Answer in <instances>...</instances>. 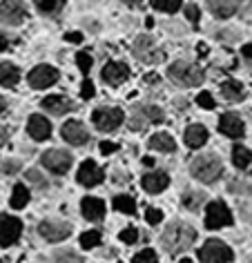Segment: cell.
<instances>
[{
  "label": "cell",
  "instance_id": "29",
  "mask_svg": "<svg viewBox=\"0 0 252 263\" xmlns=\"http://www.w3.org/2000/svg\"><path fill=\"white\" fill-rule=\"evenodd\" d=\"M114 208L118 210V212H123V214H134L136 212V203H134L132 196H116Z\"/></svg>",
  "mask_w": 252,
  "mask_h": 263
},
{
  "label": "cell",
  "instance_id": "21",
  "mask_svg": "<svg viewBox=\"0 0 252 263\" xmlns=\"http://www.w3.org/2000/svg\"><path fill=\"white\" fill-rule=\"evenodd\" d=\"M168 174L165 172H150V174H143V190L145 192H150V194H156V192H161V190L168 187Z\"/></svg>",
  "mask_w": 252,
  "mask_h": 263
},
{
  "label": "cell",
  "instance_id": "23",
  "mask_svg": "<svg viewBox=\"0 0 252 263\" xmlns=\"http://www.w3.org/2000/svg\"><path fill=\"white\" fill-rule=\"evenodd\" d=\"M21 83V69L14 63H0V85L3 87H16Z\"/></svg>",
  "mask_w": 252,
  "mask_h": 263
},
{
  "label": "cell",
  "instance_id": "38",
  "mask_svg": "<svg viewBox=\"0 0 252 263\" xmlns=\"http://www.w3.org/2000/svg\"><path fill=\"white\" fill-rule=\"evenodd\" d=\"M156 259H158V256H156L154 250H143V252H138V254L134 256L136 263H141V261H156Z\"/></svg>",
  "mask_w": 252,
  "mask_h": 263
},
{
  "label": "cell",
  "instance_id": "20",
  "mask_svg": "<svg viewBox=\"0 0 252 263\" xmlns=\"http://www.w3.org/2000/svg\"><path fill=\"white\" fill-rule=\"evenodd\" d=\"M81 210L87 221H101L105 216V203L101 199H94V196H85L81 203Z\"/></svg>",
  "mask_w": 252,
  "mask_h": 263
},
{
  "label": "cell",
  "instance_id": "34",
  "mask_svg": "<svg viewBox=\"0 0 252 263\" xmlns=\"http://www.w3.org/2000/svg\"><path fill=\"white\" fill-rule=\"evenodd\" d=\"M76 63H78V69H81L83 74H89V69H92V56L87 54V51H78V54H76Z\"/></svg>",
  "mask_w": 252,
  "mask_h": 263
},
{
  "label": "cell",
  "instance_id": "45",
  "mask_svg": "<svg viewBox=\"0 0 252 263\" xmlns=\"http://www.w3.org/2000/svg\"><path fill=\"white\" fill-rule=\"evenodd\" d=\"M7 141H9V129L0 125V147H3V145H5V143H7Z\"/></svg>",
  "mask_w": 252,
  "mask_h": 263
},
{
  "label": "cell",
  "instance_id": "24",
  "mask_svg": "<svg viewBox=\"0 0 252 263\" xmlns=\"http://www.w3.org/2000/svg\"><path fill=\"white\" fill-rule=\"evenodd\" d=\"M205 141H208V129H205L203 125H192V127L185 129V143H188V147L196 149V147H201Z\"/></svg>",
  "mask_w": 252,
  "mask_h": 263
},
{
  "label": "cell",
  "instance_id": "49",
  "mask_svg": "<svg viewBox=\"0 0 252 263\" xmlns=\"http://www.w3.org/2000/svg\"><path fill=\"white\" fill-rule=\"evenodd\" d=\"M5 109H7V98H5V96H0V114H3Z\"/></svg>",
  "mask_w": 252,
  "mask_h": 263
},
{
  "label": "cell",
  "instance_id": "15",
  "mask_svg": "<svg viewBox=\"0 0 252 263\" xmlns=\"http://www.w3.org/2000/svg\"><path fill=\"white\" fill-rule=\"evenodd\" d=\"M103 170L96 165L94 161H85L81 167H78V183L85 187H94L103 181Z\"/></svg>",
  "mask_w": 252,
  "mask_h": 263
},
{
  "label": "cell",
  "instance_id": "10",
  "mask_svg": "<svg viewBox=\"0 0 252 263\" xmlns=\"http://www.w3.org/2000/svg\"><path fill=\"white\" fill-rule=\"evenodd\" d=\"M205 226L210 230H217V228H225V226H232V212L228 210V205L221 201H214L208 205V212H205Z\"/></svg>",
  "mask_w": 252,
  "mask_h": 263
},
{
  "label": "cell",
  "instance_id": "33",
  "mask_svg": "<svg viewBox=\"0 0 252 263\" xmlns=\"http://www.w3.org/2000/svg\"><path fill=\"white\" fill-rule=\"evenodd\" d=\"M101 243V232L98 230H89V232L81 234V246L83 248H96Z\"/></svg>",
  "mask_w": 252,
  "mask_h": 263
},
{
  "label": "cell",
  "instance_id": "30",
  "mask_svg": "<svg viewBox=\"0 0 252 263\" xmlns=\"http://www.w3.org/2000/svg\"><path fill=\"white\" fill-rule=\"evenodd\" d=\"M205 203V194L203 192H185L183 194V205L190 210H196Z\"/></svg>",
  "mask_w": 252,
  "mask_h": 263
},
{
  "label": "cell",
  "instance_id": "18",
  "mask_svg": "<svg viewBox=\"0 0 252 263\" xmlns=\"http://www.w3.org/2000/svg\"><path fill=\"white\" fill-rule=\"evenodd\" d=\"M27 132H29V136L34 141H45V139H49V134H51V125H49V121L45 116L34 114V116H29Z\"/></svg>",
  "mask_w": 252,
  "mask_h": 263
},
{
  "label": "cell",
  "instance_id": "50",
  "mask_svg": "<svg viewBox=\"0 0 252 263\" xmlns=\"http://www.w3.org/2000/svg\"><path fill=\"white\" fill-rule=\"evenodd\" d=\"M143 163H145V165H154V159H150V156H145Z\"/></svg>",
  "mask_w": 252,
  "mask_h": 263
},
{
  "label": "cell",
  "instance_id": "52",
  "mask_svg": "<svg viewBox=\"0 0 252 263\" xmlns=\"http://www.w3.org/2000/svg\"><path fill=\"white\" fill-rule=\"evenodd\" d=\"M123 3H125V5H138L141 0H123Z\"/></svg>",
  "mask_w": 252,
  "mask_h": 263
},
{
  "label": "cell",
  "instance_id": "5",
  "mask_svg": "<svg viewBox=\"0 0 252 263\" xmlns=\"http://www.w3.org/2000/svg\"><path fill=\"white\" fill-rule=\"evenodd\" d=\"M199 259L205 261V263H223V261H232L235 254H232V250L225 246L223 241L210 239V241L203 243L201 250H199Z\"/></svg>",
  "mask_w": 252,
  "mask_h": 263
},
{
  "label": "cell",
  "instance_id": "46",
  "mask_svg": "<svg viewBox=\"0 0 252 263\" xmlns=\"http://www.w3.org/2000/svg\"><path fill=\"white\" fill-rule=\"evenodd\" d=\"M241 54H243V58L248 63H252V45H245V47L241 49Z\"/></svg>",
  "mask_w": 252,
  "mask_h": 263
},
{
  "label": "cell",
  "instance_id": "16",
  "mask_svg": "<svg viewBox=\"0 0 252 263\" xmlns=\"http://www.w3.org/2000/svg\"><path fill=\"white\" fill-rule=\"evenodd\" d=\"M103 81L107 83V85H121L125 83L130 78V67L125 63H116V61H112L107 63L103 67Z\"/></svg>",
  "mask_w": 252,
  "mask_h": 263
},
{
  "label": "cell",
  "instance_id": "44",
  "mask_svg": "<svg viewBox=\"0 0 252 263\" xmlns=\"http://www.w3.org/2000/svg\"><path fill=\"white\" fill-rule=\"evenodd\" d=\"M101 152H103V154H112V152H116V145H114V143L103 141V143H101Z\"/></svg>",
  "mask_w": 252,
  "mask_h": 263
},
{
  "label": "cell",
  "instance_id": "42",
  "mask_svg": "<svg viewBox=\"0 0 252 263\" xmlns=\"http://www.w3.org/2000/svg\"><path fill=\"white\" fill-rule=\"evenodd\" d=\"M185 16H188L192 23H199V7L196 5H188V7H185Z\"/></svg>",
  "mask_w": 252,
  "mask_h": 263
},
{
  "label": "cell",
  "instance_id": "35",
  "mask_svg": "<svg viewBox=\"0 0 252 263\" xmlns=\"http://www.w3.org/2000/svg\"><path fill=\"white\" fill-rule=\"evenodd\" d=\"M196 103L201 105L203 109H214V98L210 96V91H201V94L196 96Z\"/></svg>",
  "mask_w": 252,
  "mask_h": 263
},
{
  "label": "cell",
  "instance_id": "26",
  "mask_svg": "<svg viewBox=\"0 0 252 263\" xmlns=\"http://www.w3.org/2000/svg\"><path fill=\"white\" fill-rule=\"evenodd\" d=\"M29 203V190L23 185V183H18L14 187V192H11V199H9V205L14 210H21Z\"/></svg>",
  "mask_w": 252,
  "mask_h": 263
},
{
  "label": "cell",
  "instance_id": "47",
  "mask_svg": "<svg viewBox=\"0 0 252 263\" xmlns=\"http://www.w3.org/2000/svg\"><path fill=\"white\" fill-rule=\"evenodd\" d=\"M65 38H67V41H69V43H81V41H83V36H81V34H78V31H71V34H67V36H65Z\"/></svg>",
  "mask_w": 252,
  "mask_h": 263
},
{
  "label": "cell",
  "instance_id": "14",
  "mask_svg": "<svg viewBox=\"0 0 252 263\" xmlns=\"http://www.w3.org/2000/svg\"><path fill=\"white\" fill-rule=\"evenodd\" d=\"M38 232H41L47 241L56 243V241L67 239V236L71 234V226L65 223V221H43L41 226H38Z\"/></svg>",
  "mask_w": 252,
  "mask_h": 263
},
{
  "label": "cell",
  "instance_id": "32",
  "mask_svg": "<svg viewBox=\"0 0 252 263\" xmlns=\"http://www.w3.org/2000/svg\"><path fill=\"white\" fill-rule=\"evenodd\" d=\"M152 7L168 11V14H174V11L181 7V0H152Z\"/></svg>",
  "mask_w": 252,
  "mask_h": 263
},
{
  "label": "cell",
  "instance_id": "4",
  "mask_svg": "<svg viewBox=\"0 0 252 263\" xmlns=\"http://www.w3.org/2000/svg\"><path fill=\"white\" fill-rule=\"evenodd\" d=\"M23 234V221L11 214H0V248H11Z\"/></svg>",
  "mask_w": 252,
  "mask_h": 263
},
{
  "label": "cell",
  "instance_id": "36",
  "mask_svg": "<svg viewBox=\"0 0 252 263\" xmlns=\"http://www.w3.org/2000/svg\"><path fill=\"white\" fill-rule=\"evenodd\" d=\"M145 219H148V223H152V226H156V223H161L163 212L161 210H156V208H150L148 212H145Z\"/></svg>",
  "mask_w": 252,
  "mask_h": 263
},
{
  "label": "cell",
  "instance_id": "12",
  "mask_svg": "<svg viewBox=\"0 0 252 263\" xmlns=\"http://www.w3.org/2000/svg\"><path fill=\"white\" fill-rule=\"evenodd\" d=\"M27 81L34 89H45L58 81V71L54 67H49V65H38V67H34L29 71Z\"/></svg>",
  "mask_w": 252,
  "mask_h": 263
},
{
  "label": "cell",
  "instance_id": "6",
  "mask_svg": "<svg viewBox=\"0 0 252 263\" xmlns=\"http://www.w3.org/2000/svg\"><path fill=\"white\" fill-rule=\"evenodd\" d=\"M163 121V109L156 105H143L136 107L130 116V127L132 129H145L152 123H161Z\"/></svg>",
  "mask_w": 252,
  "mask_h": 263
},
{
  "label": "cell",
  "instance_id": "25",
  "mask_svg": "<svg viewBox=\"0 0 252 263\" xmlns=\"http://www.w3.org/2000/svg\"><path fill=\"white\" fill-rule=\"evenodd\" d=\"M150 147L152 149H156V152H174V147H176V143L172 141V136L170 134H154L150 139Z\"/></svg>",
  "mask_w": 252,
  "mask_h": 263
},
{
  "label": "cell",
  "instance_id": "43",
  "mask_svg": "<svg viewBox=\"0 0 252 263\" xmlns=\"http://www.w3.org/2000/svg\"><path fill=\"white\" fill-rule=\"evenodd\" d=\"M54 259L56 261H81V256L74 254V252H58Z\"/></svg>",
  "mask_w": 252,
  "mask_h": 263
},
{
  "label": "cell",
  "instance_id": "19",
  "mask_svg": "<svg viewBox=\"0 0 252 263\" xmlns=\"http://www.w3.org/2000/svg\"><path fill=\"white\" fill-rule=\"evenodd\" d=\"M43 109L45 111H49V114H54V116H61V114H67L69 109H74L76 105L69 101V98H65V96H47V98H43Z\"/></svg>",
  "mask_w": 252,
  "mask_h": 263
},
{
  "label": "cell",
  "instance_id": "31",
  "mask_svg": "<svg viewBox=\"0 0 252 263\" xmlns=\"http://www.w3.org/2000/svg\"><path fill=\"white\" fill-rule=\"evenodd\" d=\"M63 7V0H36V9L43 14H56Z\"/></svg>",
  "mask_w": 252,
  "mask_h": 263
},
{
  "label": "cell",
  "instance_id": "28",
  "mask_svg": "<svg viewBox=\"0 0 252 263\" xmlns=\"http://www.w3.org/2000/svg\"><path fill=\"white\" fill-rule=\"evenodd\" d=\"M221 94L228 98V101H241L243 98V87H241V83H237V81H225L221 85Z\"/></svg>",
  "mask_w": 252,
  "mask_h": 263
},
{
  "label": "cell",
  "instance_id": "7",
  "mask_svg": "<svg viewBox=\"0 0 252 263\" xmlns=\"http://www.w3.org/2000/svg\"><path fill=\"white\" fill-rule=\"evenodd\" d=\"M134 56L141 63H148V65H156V63L163 61V51L156 47L154 41H152L148 34L138 36L134 41Z\"/></svg>",
  "mask_w": 252,
  "mask_h": 263
},
{
  "label": "cell",
  "instance_id": "40",
  "mask_svg": "<svg viewBox=\"0 0 252 263\" xmlns=\"http://www.w3.org/2000/svg\"><path fill=\"white\" fill-rule=\"evenodd\" d=\"M27 181H29V183H36V185H45L43 174L38 172V170H27Z\"/></svg>",
  "mask_w": 252,
  "mask_h": 263
},
{
  "label": "cell",
  "instance_id": "39",
  "mask_svg": "<svg viewBox=\"0 0 252 263\" xmlns=\"http://www.w3.org/2000/svg\"><path fill=\"white\" fill-rule=\"evenodd\" d=\"M81 96L85 98V101L94 96V85H92V81H87V78H85L83 85H81Z\"/></svg>",
  "mask_w": 252,
  "mask_h": 263
},
{
  "label": "cell",
  "instance_id": "11",
  "mask_svg": "<svg viewBox=\"0 0 252 263\" xmlns=\"http://www.w3.org/2000/svg\"><path fill=\"white\" fill-rule=\"evenodd\" d=\"M43 165L54 174H65L71 165V156L65 149H47L43 154Z\"/></svg>",
  "mask_w": 252,
  "mask_h": 263
},
{
  "label": "cell",
  "instance_id": "22",
  "mask_svg": "<svg viewBox=\"0 0 252 263\" xmlns=\"http://www.w3.org/2000/svg\"><path fill=\"white\" fill-rule=\"evenodd\" d=\"M241 0H208V7L217 18H230L239 9Z\"/></svg>",
  "mask_w": 252,
  "mask_h": 263
},
{
  "label": "cell",
  "instance_id": "2",
  "mask_svg": "<svg viewBox=\"0 0 252 263\" xmlns=\"http://www.w3.org/2000/svg\"><path fill=\"white\" fill-rule=\"evenodd\" d=\"M168 76L181 87H199L203 83V69H199L196 65L188 61H176L170 65Z\"/></svg>",
  "mask_w": 252,
  "mask_h": 263
},
{
  "label": "cell",
  "instance_id": "8",
  "mask_svg": "<svg viewBox=\"0 0 252 263\" xmlns=\"http://www.w3.org/2000/svg\"><path fill=\"white\" fill-rule=\"evenodd\" d=\"M123 109H118V107H101V109H96L94 114H92V123L96 125L101 132H114L118 125L123 123Z\"/></svg>",
  "mask_w": 252,
  "mask_h": 263
},
{
  "label": "cell",
  "instance_id": "17",
  "mask_svg": "<svg viewBox=\"0 0 252 263\" xmlns=\"http://www.w3.org/2000/svg\"><path fill=\"white\" fill-rule=\"evenodd\" d=\"M219 129H221L225 136H230V139H241L245 132L243 121L237 114H232V111H228V114H223L219 118Z\"/></svg>",
  "mask_w": 252,
  "mask_h": 263
},
{
  "label": "cell",
  "instance_id": "1",
  "mask_svg": "<svg viewBox=\"0 0 252 263\" xmlns=\"http://www.w3.org/2000/svg\"><path fill=\"white\" fill-rule=\"evenodd\" d=\"M196 239V230L188 226V223H170L161 234V243L168 252H183L188 250Z\"/></svg>",
  "mask_w": 252,
  "mask_h": 263
},
{
  "label": "cell",
  "instance_id": "13",
  "mask_svg": "<svg viewBox=\"0 0 252 263\" xmlns=\"http://www.w3.org/2000/svg\"><path fill=\"white\" fill-rule=\"evenodd\" d=\"M61 134H63V139L69 143V145H85V143L89 141V132L87 127L81 123V121H67L63 125V129H61Z\"/></svg>",
  "mask_w": 252,
  "mask_h": 263
},
{
  "label": "cell",
  "instance_id": "9",
  "mask_svg": "<svg viewBox=\"0 0 252 263\" xmlns=\"http://www.w3.org/2000/svg\"><path fill=\"white\" fill-rule=\"evenodd\" d=\"M25 16H27V9H25L23 0H3L0 3V23L9 25V27H18Z\"/></svg>",
  "mask_w": 252,
  "mask_h": 263
},
{
  "label": "cell",
  "instance_id": "41",
  "mask_svg": "<svg viewBox=\"0 0 252 263\" xmlns=\"http://www.w3.org/2000/svg\"><path fill=\"white\" fill-rule=\"evenodd\" d=\"M18 170H21V163L18 161H5L3 163V172L5 174H16Z\"/></svg>",
  "mask_w": 252,
  "mask_h": 263
},
{
  "label": "cell",
  "instance_id": "48",
  "mask_svg": "<svg viewBox=\"0 0 252 263\" xmlns=\"http://www.w3.org/2000/svg\"><path fill=\"white\" fill-rule=\"evenodd\" d=\"M9 47V41H7V36L3 34V31H0V51H5Z\"/></svg>",
  "mask_w": 252,
  "mask_h": 263
},
{
  "label": "cell",
  "instance_id": "51",
  "mask_svg": "<svg viewBox=\"0 0 252 263\" xmlns=\"http://www.w3.org/2000/svg\"><path fill=\"white\" fill-rule=\"evenodd\" d=\"M199 54H201V56L208 54V51H205V45H199Z\"/></svg>",
  "mask_w": 252,
  "mask_h": 263
},
{
  "label": "cell",
  "instance_id": "37",
  "mask_svg": "<svg viewBox=\"0 0 252 263\" xmlns=\"http://www.w3.org/2000/svg\"><path fill=\"white\" fill-rule=\"evenodd\" d=\"M136 239H138L136 228H125L123 232H121V241L123 243H136Z\"/></svg>",
  "mask_w": 252,
  "mask_h": 263
},
{
  "label": "cell",
  "instance_id": "27",
  "mask_svg": "<svg viewBox=\"0 0 252 263\" xmlns=\"http://www.w3.org/2000/svg\"><path fill=\"white\" fill-rule=\"evenodd\" d=\"M232 163H235L239 170H245L252 163L250 149H245L243 145H235V147H232Z\"/></svg>",
  "mask_w": 252,
  "mask_h": 263
},
{
  "label": "cell",
  "instance_id": "3",
  "mask_svg": "<svg viewBox=\"0 0 252 263\" xmlns=\"http://www.w3.org/2000/svg\"><path fill=\"white\" fill-rule=\"evenodd\" d=\"M190 170H192V174H194V179H199L201 183H214L219 176H221L223 165H221V161H219V156L201 154L192 161Z\"/></svg>",
  "mask_w": 252,
  "mask_h": 263
}]
</instances>
